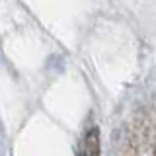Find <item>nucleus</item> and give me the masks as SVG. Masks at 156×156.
<instances>
[{"instance_id": "1", "label": "nucleus", "mask_w": 156, "mask_h": 156, "mask_svg": "<svg viewBox=\"0 0 156 156\" xmlns=\"http://www.w3.org/2000/svg\"><path fill=\"white\" fill-rule=\"evenodd\" d=\"M78 156H100V131H98V127H92L86 131L80 148H78Z\"/></svg>"}]
</instances>
